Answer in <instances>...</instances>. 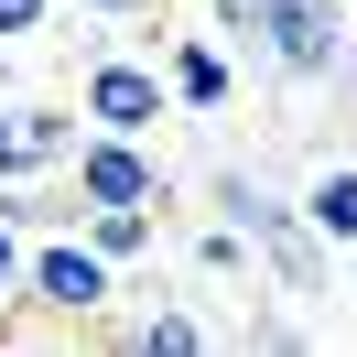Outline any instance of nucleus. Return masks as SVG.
Segmentation results:
<instances>
[{"label": "nucleus", "instance_id": "1", "mask_svg": "<svg viewBox=\"0 0 357 357\" xmlns=\"http://www.w3.org/2000/svg\"><path fill=\"white\" fill-rule=\"evenodd\" d=\"M347 54H357L347 0H260V22H249V66L271 87H347Z\"/></svg>", "mask_w": 357, "mask_h": 357}, {"label": "nucleus", "instance_id": "2", "mask_svg": "<svg viewBox=\"0 0 357 357\" xmlns=\"http://www.w3.org/2000/svg\"><path fill=\"white\" fill-rule=\"evenodd\" d=\"M22 303L54 314V325H98V314L119 303V260H98L87 227H54V238L22 249Z\"/></svg>", "mask_w": 357, "mask_h": 357}, {"label": "nucleus", "instance_id": "3", "mask_svg": "<svg viewBox=\"0 0 357 357\" xmlns=\"http://www.w3.org/2000/svg\"><path fill=\"white\" fill-rule=\"evenodd\" d=\"M76 119H87V130H130V141H152L162 119H174L162 54H119V44H98L87 76H76Z\"/></svg>", "mask_w": 357, "mask_h": 357}, {"label": "nucleus", "instance_id": "4", "mask_svg": "<svg viewBox=\"0 0 357 357\" xmlns=\"http://www.w3.org/2000/svg\"><path fill=\"white\" fill-rule=\"evenodd\" d=\"M76 206H162L174 184H162V152L130 130H76V162H66Z\"/></svg>", "mask_w": 357, "mask_h": 357}, {"label": "nucleus", "instance_id": "5", "mask_svg": "<svg viewBox=\"0 0 357 357\" xmlns=\"http://www.w3.org/2000/svg\"><path fill=\"white\" fill-rule=\"evenodd\" d=\"M76 130H87L76 109L11 98V109H0V184H22V174H66V162H76Z\"/></svg>", "mask_w": 357, "mask_h": 357}, {"label": "nucleus", "instance_id": "6", "mask_svg": "<svg viewBox=\"0 0 357 357\" xmlns=\"http://www.w3.org/2000/svg\"><path fill=\"white\" fill-rule=\"evenodd\" d=\"M162 87H174V119H217L227 98H238V66H227V44H206V33H162Z\"/></svg>", "mask_w": 357, "mask_h": 357}, {"label": "nucleus", "instance_id": "7", "mask_svg": "<svg viewBox=\"0 0 357 357\" xmlns=\"http://www.w3.org/2000/svg\"><path fill=\"white\" fill-rule=\"evenodd\" d=\"M292 206H303V227L335 249V260L357 249V162H314V174L292 184Z\"/></svg>", "mask_w": 357, "mask_h": 357}, {"label": "nucleus", "instance_id": "8", "mask_svg": "<svg viewBox=\"0 0 357 357\" xmlns=\"http://www.w3.org/2000/svg\"><path fill=\"white\" fill-rule=\"evenodd\" d=\"M87 238H98V260H119V271H130L141 249L162 238V206H87Z\"/></svg>", "mask_w": 357, "mask_h": 357}, {"label": "nucleus", "instance_id": "9", "mask_svg": "<svg viewBox=\"0 0 357 357\" xmlns=\"http://www.w3.org/2000/svg\"><path fill=\"white\" fill-rule=\"evenodd\" d=\"M130 347H141V357H195V347H217V325H206L195 303H152V314L130 325Z\"/></svg>", "mask_w": 357, "mask_h": 357}, {"label": "nucleus", "instance_id": "10", "mask_svg": "<svg viewBox=\"0 0 357 357\" xmlns=\"http://www.w3.org/2000/svg\"><path fill=\"white\" fill-rule=\"evenodd\" d=\"M195 271H206V282H238V271H249V238H238V227H206V238H195Z\"/></svg>", "mask_w": 357, "mask_h": 357}, {"label": "nucleus", "instance_id": "11", "mask_svg": "<svg viewBox=\"0 0 357 357\" xmlns=\"http://www.w3.org/2000/svg\"><path fill=\"white\" fill-rule=\"evenodd\" d=\"M54 11H66V0H0V44H33Z\"/></svg>", "mask_w": 357, "mask_h": 357}, {"label": "nucleus", "instance_id": "12", "mask_svg": "<svg viewBox=\"0 0 357 357\" xmlns=\"http://www.w3.org/2000/svg\"><path fill=\"white\" fill-rule=\"evenodd\" d=\"M66 11H98V22H152L162 0H66Z\"/></svg>", "mask_w": 357, "mask_h": 357}, {"label": "nucleus", "instance_id": "13", "mask_svg": "<svg viewBox=\"0 0 357 357\" xmlns=\"http://www.w3.org/2000/svg\"><path fill=\"white\" fill-rule=\"evenodd\" d=\"M22 249H33V238H22L11 217H0V292H22Z\"/></svg>", "mask_w": 357, "mask_h": 357}, {"label": "nucleus", "instance_id": "14", "mask_svg": "<svg viewBox=\"0 0 357 357\" xmlns=\"http://www.w3.org/2000/svg\"><path fill=\"white\" fill-rule=\"evenodd\" d=\"M206 22H217V33H238V44H249V22H260V0H206Z\"/></svg>", "mask_w": 357, "mask_h": 357}, {"label": "nucleus", "instance_id": "15", "mask_svg": "<svg viewBox=\"0 0 357 357\" xmlns=\"http://www.w3.org/2000/svg\"><path fill=\"white\" fill-rule=\"evenodd\" d=\"M347 292H357V249H347Z\"/></svg>", "mask_w": 357, "mask_h": 357}, {"label": "nucleus", "instance_id": "16", "mask_svg": "<svg viewBox=\"0 0 357 357\" xmlns=\"http://www.w3.org/2000/svg\"><path fill=\"white\" fill-rule=\"evenodd\" d=\"M347 11H357V0H347Z\"/></svg>", "mask_w": 357, "mask_h": 357}]
</instances>
